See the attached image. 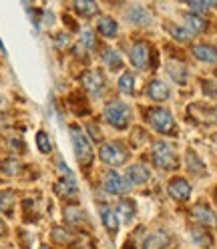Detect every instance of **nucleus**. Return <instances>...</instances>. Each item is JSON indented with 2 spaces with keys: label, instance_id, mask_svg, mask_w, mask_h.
<instances>
[{
  "label": "nucleus",
  "instance_id": "obj_13",
  "mask_svg": "<svg viewBox=\"0 0 217 249\" xmlns=\"http://www.w3.org/2000/svg\"><path fill=\"white\" fill-rule=\"evenodd\" d=\"M101 219H103V225L108 229L115 235L117 229H119V219H117V211H113L108 205H101Z\"/></svg>",
  "mask_w": 217,
  "mask_h": 249
},
{
  "label": "nucleus",
  "instance_id": "obj_25",
  "mask_svg": "<svg viewBox=\"0 0 217 249\" xmlns=\"http://www.w3.org/2000/svg\"><path fill=\"white\" fill-rule=\"evenodd\" d=\"M119 89L123 92H127V95H131L135 90V76L131 72H123V76L119 79Z\"/></svg>",
  "mask_w": 217,
  "mask_h": 249
},
{
  "label": "nucleus",
  "instance_id": "obj_23",
  "mask_svg": "<svg viewBox=\"0 0 217 249\" xmlns=\"http://www.w3.org/2000/svg\"><path fill=\"white\" fill-rule=\"evenodd\" d=\"M189 8L197 14V12H207L211 8H217V2L215 0H191L189 2Z\"/></svg>",
  "mask_w": 217,
  "mask_h": 249
},
{
  "label": "nucleus",
  "instance_id": "obj_26",
  "mask_svg": "<svg viewBox=\"0 0 217 249\" xmlns=\"http://www.w3.org/2000/svg\"><path fill=\"white\" fill-rule=\"evenodd\" d=\"M36 145H38L40 153H51L53 151V143H51L49 135H46L44 131H38L36 133Z\"/></svg>",
  "mask_w": 217,
  "mask_h": 249
},
{
  "label": "nucleus",
  "instance_id": "obj_28",
  "mask_svg": "<svg viewBox=\"0 0 217 249\" xmlns=\"http://www.w3.org/2000/svg\"><path fill=\"white\" fill-rule=\"evenodd\" d=\"M20 163L17 161V159H6V161H2V171L6 175H18L20 173Z\"/></svg>",
  "mask_w": 217,
  "mask_h": 249
},
{
  "label": "nucleus",
  "instance_id": "obj_12",
  "mask_svg": "<svg viewBox=\"0 0 217 249\" xmlns=\"http://www.w3.org/2000/svg\"><path fill=\"white\" fill-rule=\"evenodd\" d=\"M147 95L153 99V101H167L169 99V87L163 83V81H151L149 87H147Z\"/></svg>",
  "mask_w": 217,
  "mask_h": 249
},
{
  "label": "nucleus",
  "instance_id": "obj_2",
  "mask_svg": "<svg viewBox=\"0 0 217 249\" xmlns=\"http://www.w3.org/2000/svg\"><path fill=\"white\" fill-rule=\"evenodd\" d=\"M151 127L155 131H159L163 135H175L177 127H175V119L173 115L167 111V108H151L149 115H147Z\"/></svg>",
  "mask_w": 217,
  "mask_h": 249
},
{
  "label": "nucleus",
  "instance_id": "obj_7",
  "mask_svg": "<svg viewBox=\"0 0 217 249\" xmlns=\"http://www.w3.org/2000/svg\"><path fill=\"white\" fill-rule=\"evenodd\" d=\"M81 83L89 92H92V95H99V92L103 90V87H105V79H103V74L99 71H87L81 76Z\"/></svg>",
  "mask_w": 217,
  "mask_h": 249
},
{
  "label": "nucleus",
  "instance_id": "obj_11",
  "mask_svg": "<svg viewBox=\"0 0 217 249\" xmlns=\"http://www.w3.org/2000/svg\"><path fill=\"white\" fill-rule=\"evenodd\" d=\"M149 177H151V173L145 165H133L127 171V183L129 185H143L149 181Z\"/></svg>",
  "mask_w": 217,
  "mask_h": 249
},
{
  "label": "nucleus",
  "instance_id": "obj_35",
  "mask_svg": "<svg viewBox=\"0 0 217 249\" xmlns=\"http://www.w3.org/2000/svg\"><path fill=\"white\" fill-rule=\"evenodd\" d=\"M215 201H217V189H215Z\"/></svg>",
  "mask_w": 217,
  "mask_h": 249
},
{
  "label": "nucleus",
  "instance_id": "obj_8",
  "mask_svg": "<svg viewBox=\"0 0 217 249\" xmlns=\"http://www.w3.org/2000/svg\"><path fill=\"white\" fill-rule=\"evenodd\" d=\"M191 217L197 221V223H201L203 227H207V225H217V217H215V213L209 209V205H205V203H197L193 209H191Z\"/></svg>",
  "mask_w": 217,
  "mask_h": 249
},
{
  "label": "nucleus",
  "instance_id": "obj_10",
  "mask_svg": "<svg viewBox=\"0 0 217 249\" xmlns=\"http://www.w3.org/2000/svg\"><path fill=\"white\" fill-rule=\"evenodd\" d=\"M167 191H169V195H171L173 199L185 201V199H189V195H191V185L185 179H181V177H175L171 183H169Z\"/></svg>",
  "mask_w": 217,
  "mask_h": 249
},
{
  "label": "nucleus",
  "instance_id": "obj_14",
  "mask_svg": "<svg viewBox=\"0 0 217 249\" xmlns=\"http://www.w3.org/2000/svg\"><path fill=\"white\" fill-rule=\"evenodd\" d=\"M193 54H195V58L203 60V62H217V51L209 44H195Z\"/></svg>",
  "mask_w": 217,
  "mask_h": 249
},
{
  "label": "nucleus",
  "instance_id": "obj_34",
  "mask_svg": "<svg viewBox=\"0 0 217 249\" xmlns=\"http://www.w3.org/2000/svg\"><path fill=\"white\" fill-rule=\"evenodd\" d=\"M4 233H6V225H4V221H2V219H0V237H2Z\"/></svg>",
  "mask_w": 217,
  "mask_h": 249
},
{
  "label": "nucleus",
  "instance_id": "obj_24",
  "mask_svg": "<svg viewBox=\"0 0 217 249\" xmlns=\"http://www.w3.org/2000/svg\"><path fill=\"white\" fill-rule=\"evenodd\" d=\"M65 219H67L71 225H76V223L85 221V213H83L79 207H67V209H65Z\"/></svg>",
  "mask_w": 217,
  "mask_h": 249
},
{
  "label": "nucleus",
  "instance_id": "obj_30",
  "mask_svg": "<svg viewBox=\"0 0 217 249\" xmlns=\"http://www.w3.org/2000/svg\"><path fill=\"white\" fill-rule=\"evenodd\" d=\"M81 40H83V44L87 46V49H95L97 46V38H95V35H92V30H83Z\"/></svg>",
  "mask_w": 217,
  "mask_h": 249
},
{
  "label": "nucleus",
  "instance_id": "obj_31",
  "mask_svg": "<svg viewBox=\"0 0 217 249\" xmlns=\"http://www.w3.org/2000/svg\"><path fill=\"white\" fill-rule=\"evenodd\" d=\"M193 237L195 241H199V245H211V237L207 235V233H201V231H193Z\"/></svg>",
  "mask_w": 217,
  "mask_h": 249
},
{
  "label": "nucleus",
  "instance_id": "obj_33",
  "mask_svg": "<svg viewBox=\"0 0 217 249\" xmlns=\"http://www.w3.org/2000/svg\"><path fill=\"white\" fill-rule=\"evenodd\" d=\"M189 161H193V163H189V169L191 171H203V165H197L199 161H197V157L193 153H189Z\"/></svg>",
  "mask_w": 217,
  "mask_h": 249
},
{
  "label": "nucleus",
  "instance_id": "obj_18",
  "mask_svg": "<svg viewBox=\"0 0 217 249\" xmlns=\"http://www.w3.org/2000/svg\"><path fill=\"white\" fill-rule=\"evenodd\" d=\"M169 245V235L163 231H157V233H153V235H149L145 239V247L147 249H163Z\"/></svg>",
  "mask_w": 217,
  "mask_h": 249
},
{
  "label": "nucleus",
  "instance_id": "obj_3",
  "mask_svg": "<svg viewBox=\"0 0 217 249\" xmlns=\"http://www.w3.org/2000/svg\"><path fill=\"white\" fill-rule=\"evenodd\" d=\"M105 119H107V123H111L113 127L125 129L127 124H129V119H131V111H129L127 105L115 101V103H108V105H107V108H105Z\"/></svg>",
  "mask_w": 217,
  "mask_h": 249
},
{
  "label": "nucleus",
  "instance_id": "obj_9",
  "mask_svg": "<svg viewBox=\"0 0 217 249\" xmlns=\"http://www.w3.org/2000/svg\"><path fill=\"white\" fill-rule=\"evenodd\" d=\"M105 189L108 193H113V195H121V193H125L129 189V183H127V179H123L119 173L111 171V173H107V177H105Z\"/></svg>",
  "mask_w": 217,
  "mask_h": 249
},
{
  "label": "nucleus",
  "instance_id": "obj_15",
  "mask_svg": "<svg viewBox=\"0 0 217 249\" xmlns=\"http://www.w3.org/2000/svg\"><path fill=\"white\" fill-rule=\"evenodd\" d=\"M205 26H207L205 18H203V17H199V14H195V12H189L187 17H185V28H187L191 35H193V33H201V30H205Z\"/></svg>",
  "mask_w": 217,
  "mask_h": 249
},
{
  "label": "nucleus",
  "instance_id": "obj_29",
  "mask_svg": "<svg viewBox=\"0 0 217 249\" xmlns=\"http://www.w3.org/2000/svg\"><path fill=\"white\" fill-rule=\"evenodd\" d=\"M169 30H171V35L177 38V40H181V42H187V40H191V33H189V30L187 28H185V26H171V28H169Z\"/></svg>",
  "mask_w": 217,
  "mask_h": 249
},
{
  "label": "nucleus",
  "instance_id": "obj_32",
  "mask_svg": "<svg viewBox=\"0 0 217 249\" xmlns=\"http://www.w3.org/2000/svg\"><path fill=\"white\" fill-rule=\"evenodd\" d=\"M53 237H54L56 241H60V243H67V241L71 239V235H69L65 229H54V231H53Z\"/></svg>",
  "mask_w": 217,
  "mask_h": 249
},
{
  "label": "nucleus",
  "instance_id": "obj_21",
  "mask_svg": "<svg viewBox=\"0 0 217 249\" xmlns=\"http://www.w3.org/2000/svg\"><path fill=\"white\" fill-rule=\"evenodd\" d=\"M74 10L83 14V17H90V14H97L99 6L95 2H90V0H76L74 2Z\"/></svg>",
  "mask_w": 217,
  "mask_h": 249
},
{
  "label": "nucleus",
  "instance_id": "obj_17",
  "mask_svg": "<svg viewBox=\"0 0 217 249\" xmlns=\"http://www.w3.org/2000/svg\"><path fill=\"white\" fill-rule=\"evenodd\" d=\"M54 191L60 195V197H72V195H76V183H74V179H71V177H67V179H60L56 185H54Z\"/></svg>",
  "mask_w": 217,
  "mask_h": 249
},
{
  "label": "nucleus",
  "instance_id": "obj_16",
  "mask_svg": "<svg viewBox=\"0 0 217 249\" xmlns=\"http://www.w3.org/2000/svg\"><path fill=\"white\" fill-rule=\"evenodd\" d=\"M97 28H99V33H101L103 36H107V38H115V36H117V33H119V26H117V22H115L113 18H108V17L99 18Z\"/></svg>",
  "mask_w": 217,
  "mask_h": 249
},
{
  "label": "nucleus",
  "instance_id": "obj_6",
  "mask_svg": "<svg viewBox=\"0 0 217 249\" xmlns=\"http://www.w3.org/2000/svg\"><path fill=\"white\" fill-rule=\"evenodd\" d=\"M129 56H131V62L137 69H143V71L149 69V65H151V46H149V42L139 40L131 49Z\"/></svg>",
  "mask_w": 217,
  "mask_h": 249
},
{
  "label": "nucleus",
  "instance_id": "obj_22",
  "mask_svg": "<svg viewBox=\"0 0 217 249\" xmlns=\"http://www.w3.org/2000/svg\"><path fill=\"white\" fill-rule=\"evenodd\" d=\"M167 71H169V74H171L173 79H175L177 83H181V85L185 83V79H187V69H185L183 65H179V62H173V60H171V62H169V69H167Z\"/></svg>",
  "mask_w": 217,
  "mask_h": 249
},
{
  "label": "nucleus",
  "instance_id": "obj_20",
  "mask_svg": "<svg viewBox=\"0 0 217 249\" xmlns=\"http://www.w3.org/2000/svg\"><path fill=\"white\" fill-rule=\"evenodd\" d=\"M103 60H105V65L111 69V71H119L121 67H123V58L119 56V53L117 51H113V49H107L105 51V54H103Z\"/></svg>",
  "mask_w": 217,
  "mask_h": 249
},
{
  "label": "nucleus",
  "instance_id": "obj_19",
  "mask_svg": "<svg viewBox=\"0 0 217 249\" xmlns=\"http://www.w3.org/2000/svg\"><path fill=\"white\" fill-rule=\"evenodd\" d=\"M117 209H119L121 219L125 221V223H129L133 217H135V203H133L131 199H121L119 205H117Z\"/></svg>",
  "mask_w": 217,
  "mask_h": 249
},
{
  "label": "nucleus",
  "instance_id": "obj_4",
  "mask_svg": "<svg viewBox=\"0 0 217 249\" xmlns=\"http://www.w3.org/2000/svg\"><path fill=\"white\" fill-rule=\"evenodd\" d=\"M153 161L161 169H177V153L171 145L167 143H155L153 145Z\"/></svg>",
  "mask_w": 217,
  "mask_h": 249
},
{
  "label": "nucleus",
  "instance_id": "obj_5",
  "mask_svg": "<svg viewBox=\"0 0 217 249\" xmlns=\"http://www.w3.org/2000/svg\"><path fill=\"white\" fill-rule=\"evenodd\" d=\"M101 161L107 165H123L129 159V151L123 143H105L101 147Z\"/></svg>",
  "mask_w": 217,
  "mask_h": 249
},
{
  "label": "nucleus",
  "instance_id": "obj_27",
  "mask_svg": "<svg viewBox=\"0 0 217 249\" xmlns=\"http://www.w3.org/2000/svg\"><path fill=\"white\" fill-rule=\"evenodd\" d=\"M14 205V193L12 191H0V211H10Z\"/></svg>",
  "mask_w": 217,
  "mask_h": 249
},
{
  "label": "nucleus",
  "instance_id": "obj_1",
  "mask_svg": "<svg viewBox=\"0 0 217 249\" xmlns=\"http://www.w3.org/2000/svg\"><path fill=\"white\" fill-rule=\"evenodd\" d=\"M71 139H72V145H74V155L76 159H79V163L83 167L90 165L92 161V147H90V141L89 137L79 129V127H71Z\"/></svg>",
  "mask_w": 217,
  "mask_h": 249
}]
</instances>
